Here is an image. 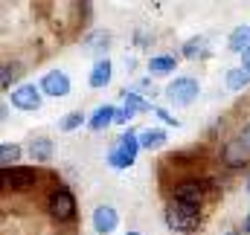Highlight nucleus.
I'll return each mask as SVG.
<instances>
[{
	"instance_id": "nucleus-1",
	"label": "nucleus",
	"mask_w": 250,
	"mask_h": 235,
	"mask_svg": "<svg viewBox=\"0 0 250 235\" xmlns=\"http://www.w3.org/2000/svg\"><path fill=\"white\" fill-rule=\"evenodd\" d=\"M137 148H140L137 134H134V131H125L123 137H120V142L111 148L108 163H111L114 169H128V166L134 163V157H137Z\"/></svg>"
},
{
	"instance_id": "nucleus-2",
	"label": "nucleus",
	"mask_w": 250,
	"mask_h": 235,
	"mask_svg": "<svg viewBox=\"0 0 250 235\" xmlns=\"http://www.w3.org/2000/svg\"><path fill=\"white\" fill-rule=\"evenodd\" d=\"M166 221H169L172 230H178V233H189V230H195V224H198V209L175 200V206L166 212Z\"/></svg>"
},
{
	"instance_id": "nucleus-3",
	"label": "nucleus",
	"mask_w": 250,
	"mask_h": 235,
	"mask_svg": "<svg viewBox=\"0 0 250 235\" xmlns=\"http://www.w3.org/2000/svg\"><path fill=\"white\" fill-rule=\"evenodd\" d=\"M198 90H201V84H198L195 78L184 76V78H175V81L166 87V96H169L175 105H192V102L198 99Z\"/></svg>"
},
{
	"instance_id": "nucleus-4",
	"label": "nucleus",
	"mask_w": 250,
	"mask_h": 235,
	"mask_svg": "<svg viewBox=\"0 0 250 235\" xmlns=\"http://www.w3.org/2000/svg\"><path fill=\"white\" fill-rule=\"evenodd\" d=\"M50 215L59 218V221H70L76 215V200L67 189H59V192L50 195Z\"/></svg>"
},
{
	"instance_id": "nucleus-5",
	"label": "nucleus",
	"mask_w": 250,
	"mask_h": 235,
	"mask_svg": "<svg viewBox=\"0 0 250 235\" xmlns=\"http://www.w3.org/2000/svg\"><path fill=\"white\" fill-rule=\"evenodd\" d=\"M12 105L21 111H38L41 108V93L35 84H21L12 90Z\"/></svg>"
},
{
	"instance_id": "nucleus-6",
	"label": "nucleus",
	"mask_w": 250,
	"mask_h": 235,
	"mask_svg": "<svg viewBox=\"0 0 250 235\" xmlns=\"http://www.w3.org/2000/svg\"><path fill=\"white\" fill-rule=\"evenodd\" d=\"M41 90L47 93V96H67L70 93V78H67V73L62 70H53V73H47L44 78H41Z\"/></svg>"
},
{
	"instance_id": "nucleus-7",
	"label": "nucleus",
	"mask_w": 250,
	"mask_h": 235,
	"mask_svg": "<svg viewBox=\"0 0 250 235\" xmlns=\"http://www.w3.org/2000/svg\"><path fill=\"white\" fill-rule=\"evenodd\" d=\"M248 148L242 145V139H233V142H227L224 145V154H221V160H224V166H230V169H239V166H245L248 163Z\"/></svg>"
},
{
	"instance_id": "nucleus-8",
	"label": "nucleus",
	"mask_w": 250,
	"mask_h": 235,
	"mask_svg": "<svg viewBox=\"0 0 250 235\" xmlns=\"http://www.w3.org/2000/svg\"><path fill=\"white\" fill-rule=\"evenodd\" d=\"M117 224H120V218H117V209H114V206H96V212H93V227H96L99 233H114Z\"/></svg>"
},
{
	"instance_id": "nucleus-9",
	"label": "nucleus",
	"mask_w": 250,
	"mask_h": 235,
	"mask_svg": "<svg viewBox=\"0 0 250 235\" xmlns=\"http://www.w3.org/2000/svg\"><path fill=\"white\" fill-rule=\"evenodd\" d=\"M175 200L198 209V203H201V189H198V183H181V186L175 189Z\"/></svg>"
},
{
	"instance_id": "nucleus-10",
	"label": "nucleus",
	"mask_w": 250,
	"mask_h": 235,
	"mask_svg": "<svg viewBox=\"0 0 250 235\" xmlns=\"http://www.w3.org/2000/svg\"><path fill=\"white\" fill-rule=\"evenodd\" d=\"M111 81V61L99 59L93 64V73H90V87H105Z\"/></svg>"
},
{
	"instance_id": "nucleus-11",
	"label": "nucleus",
	"mask_w": 250,
	"mask_h": 235,
	"mask_svg": "<svg viewBox=\"0 0 250 235\" xmlns=\"http://www.w3.org/2000/svg\"><path fill=\"white\" fill-rule=\"evenodd\" d=\"M230 50L233 53H248L250 50V26H236L233 35H230Z\"/></svg>"
},
{
	"instance_id": "nucleus-12",
	"label": "nucleus",
	"mask_w": 250,
	"mask_h": 235,
	"mask_svg": "<svg viewBox=\"0 0 250 235\" xmlns=\"http://www.w3.org/2000/svg\"><path fill=\"white\" fill-rule=\"evenodd\" d=\"M111 122H117V111H114L111 105H102V108L93 114V119H90V128H93V131H102V128H108Z\"/></svg>"
},
{
	"instance_id": "nucleus-13",
	"label": "nucleus",
	"mask_w": 250,
	"mask_h": 235,
	"mask_svg": "<svg viewBox=\"0 0 250 235\" xmlns=\"http://www.w3.org/2000/svg\"><path fill=\"white\" fill-rule=\"evenodd\" d=\"M9 186L12 189H29V186H35V172L32 169H15L9 175Z\"/></svg>"
},
{
	"instance_id": "nucleus-14",
	"label": "nucleus",
	"mask_w": 250,
	"mask_h": 235,
	"mask_svg": "<svg viewBox=\"0 0 250 235\" xmlns=\"http://www.w3.org/2000/svg\"><path fill=\"white\" fill-rule=\"evenodd\" d=\"M175 64H178V61L172 59V56H157V59L148 61V73H151V76H166V73L175 70Z\"/></svg>"
},
{
	"instance_id": "nucleus-15",
	"label": "nucleus",
	"mask_w": 250,
	"mask_h": 235,
	"mask_svg": "<svg viewBox=\"0 0 250 235\" xmlns=\"http://www.w3.org/2000/svg\"><path fill=\"white\" fill-rule=\"evenodd\" d=\"M163 142H166V134H163L160 128H146L143 137H140V145H143V148H160Z\"/></svg>"
},
{
	"instance_id": "nucleus-16",
	"label": "nucleus",
	"mask_w": 250,
	"mask_h": 235,
	"mask_svg": "<svg viewBox=\"0 0 250 235\" xmlns=\"http://www.w3.org/2000/svg\"><path fill=\"white\" fill-rule=\"evenodd\" d=\"M29 151H32L38 160H50V154H53V142H50V139H44V137H38V139H32Z\"/></svg>"
},
{
	"instance_id": "nucleus-17",
	"label": "nucleus",
	"mask_w": 250,
	"mask_h": 235,
	"mask_svg": "<svg viewBox=\"0 0 250 235\" xmlns=\"http://www.w3.org/2000/svg\"><path fill=\"white\" fill-rule=\"evenodd\" d=\"M248 81H250V76L242 70V67L227 73V87H230V90H242V87H248Z\"/></svg>"
},
{
	"instance_id": "nucleus-18",
	"label": "nucleus",
	"mask_w": 250,
	"mask_h": 235,
	"mask_svg": "<svg viewBox=\"0 0 250 235\" xmlns=\"http://www.w3.org/2000/svg\"><path fill=\"white\" fill-rule=\"evenodd\" d=\"M18 154H21V145H9V142L0 145V163H3L6 169H9V163L18 160Z\"/></svg>"
},
{
	"instance_id": "nucleus-19",
	"label": "nucleus",
	"mask_w": 250,
	"mask_h": 235,
	"mask_svg": "<svg viewBox=\"0 0 250 235\" xmlns=\"http://www.w3.org/2000/svg\"><path fill=\"white\" fill-rule=\"evenodd\" d=\"M125 108H131L134 114H140V111H151L148 102H143L140 96H134V93H128V90H125Z\"/></svg>"
},
{
	"instance_id": "nucleus-20",
	"label": "nucleus",
	"mask_w": 250,
	"mask_h": 235,
	"mask_svg": "<svg viewBox=\"0 0 250 235\" xmlns=\"http://www.w3.org/2000/svg\"><path fill=\"white\" fill-rule=\"evenodd\" d=\"M204 50H207V41H204V38H195V41H189L187 47H184V56L192 59V56H201Z\"/></svg>"
},
{
	"instance_id": "nucleus-21",
	"label": "nucleus",
	"mask_w": 250,
	"mask_h": 235,
	"mask_svg": "<svg viewBox=\"0 0 250 235\" xmlns=\"http://www.w3.org/2000/svg\"><path fill=\"white\" fill-rule=\"evenodd\" d=\"M99 47H108V32H93V35H90L87 50H99Z\"/></svg>"
},
{
	"instance_id": "nucleus-22",
	"label": "nucleus",
	"mask_w": 250,
	"mask_h": 235,
	"mask_svg": "<svg viewBox=\"0 0 250 235\" xmlns=\"http://www.w3.org/2000/svg\"><path fill=\"white\" fill-rule=\"evenodd\" d=\"M82 122H84V117H82V114H70V117L62 119V131H73V128H79Z\"/></svg>"
},
{
	"instance_id": "nucleus-23",
	"label": "nucleus",
	"mask_w": 250,
	"mask_h": 235,
	"mask_svg": "<svg viewBox=\"0 0 250 235\" xmlns=\"http://www.w3.org/2000/svg\"><path fill=\"white\" fill-rule=\"evenodd\" d=\"M131 117H134V111H131V108H125V111H117V122H120V125H123V122H128Z\"/></svg>"
},
{
	"instance_id": "nucleus-24",
	"label": "nucleus",
	"mask_w": 250,
	"mask_h": 235,
	"mask_svg": "<svg viewBox=\"0 0 250 235\" xmlns=\"http://www.w3.org/2000/svg\"><path fill=\"white\" fill-rule=\"evenodd\" d=\"M239 139H242V145H245V148L250 151V125L245 128V131H242V137H239Z\"/></svg>"
},
{
	"instance_id": "nucleus-25",
	"label": "nucleus",
	"mask_w": 250,
	"mask_h": 235,
	"mask_svg": "<svg viewBox=\"0 0 250 235\" xmlns=\"http://www.w3.org/2000/svg\"><path fill=\"white\" fill-rule=\"evenodd\" d=\"M242 61H245V64H242V70H245V73L250 76V50L245 53V56H242Z\"/></svg>"
},
{
	"instance_id": "nucleus-26",
	"label": "nucleus",
	"mask_w": 250,
	"mask_h": 235,
	"mask_svg": "<svg viewBox=\"0 0 250 235\" xmlns=\"http://www.w3.org/2000/svg\"><path fill=\"white\" fill-rule=\"evenodd\" d=\"M245 230H248V233H250V218H248V221H245Z\"/></svg>"
},
{
	"instance_id": "nucleus-27",
	"label": "nucleus",
	"mask_w": 250,
	"mask_h": 235,
	"mask_svg": "<svg viewBox=\"0 0 250 235\" xmlns=\"http://www.w3.org/2000/svg\"><path fill=\"white\" fill-rule=\"evenodd\" d=\"M224 235H239V233H224Z\"/></svg>"
},
{
	"instance_id": "nucleus-28",
	"label": "nucleus",
	"mask_w": 250,
	"mask_h": 235,
	"mask_svg": "<svg viewBox=\"0 0 250 235\" xmlns=\"http://www.w3.org/2000/svg\"><path fill=\"white\" fill-rule=\"evenodd\" d=\"M128 235H140V233H128Z\"/></svg>"
},
{
	"instance_id": "nucleus-29",
	"label": "nucleus",
	"mask_w": 250,
	"mask_h": 235,
	"mask_svg": "<svg viewBox=\"0 0 250 235\" xmlns=\"http://www.w3.org/2000/svg\"><path fill=\"white\" fill-rule=\"evenodd\" d=\"M248 189H250V183H248Z\"/></svg>"
}]
</instances>
